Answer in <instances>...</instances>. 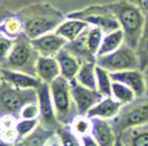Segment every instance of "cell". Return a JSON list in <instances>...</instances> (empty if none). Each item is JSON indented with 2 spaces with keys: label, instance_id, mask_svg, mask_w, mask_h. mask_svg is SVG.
I'll return each mask as SVG.
<instances>
[{
  "label": "cell",
  "instance_id": "cell-1",
  "mask_svg": "<svg viewBox=\"0 0 148 146\" xmlns=\"http://www.w3.org/2000/svg\"><path fill=\"white\" fill-rule=\"evenodd\" d=\"M92 8L115 17L124 32L125 44L136 50L146 23V13L138 4L129 0H120L110 4L93 5Z\"/></svg>",
  "mask_w": 148,
  "mask_h": 146
},
{
  "label": "cell",
  "instance_id": "cell-2",
  "mask_svg": "<svg viewBox=\"0 0 148 146\" xmlns=\"http://www.w3.org/2000/svg\"><path fill=\"white\" fill-rule=\"evenodd\" d=\"M25 26V36L30 40L54 32L64 21L62 12L47 3H39L17 12Z\"/></svg>",
  "mask_w": 148,
  "mask_h": 146
},
{
  "label": "cell",
  "instance_id": "cell-3",
  "mask_svg": "<svg viewBox=\"0 0 148 146\" xmlns=\"http://www.w3.org/2000/svg\"><path fill=\"white\" fill-rule=\"evenodd\" d=\"M40 55L38 54L35 49H34L31 40L22 35L14 41L13 49L10 51L9 57L3 64V69H12V71H19L25 72L28 74H34L36 68V62Z\"/></svg>",
  "mask_w": 148,
  "mask_h": 146
},
{
  "label": "cell",
  "instance_id": "cell-4",
  "mask_svg": "<svg viewBox=\"0 0 148 146\" xmlns=\"http://www.w3.org/2000/svg\"><path fill=\"white\" fill-rule=\"evenodd\" d=\"M49 87L58 123L62 126H70L73 118L79 116L71 95L70 81L59 76L50 83Z\"/></svg>",
  "mask_w": 148,
  "mask_h": 146
},
{
  "label": "cell",
  "instance_id": "cell-5",
  "mask_svg": "<svg viewBox=\"0 0 148 146\" xmlns=\"http://www.w3.org/2000/svg\"><path fill=\"white\" fill-rule=\"evenodd\" d=\"M36 101V90H21L4 81L0 83V116L13 114L18 117L25 105Z\"/></svg>",
  "mask_w": 148,
  "mask_h": 146
},
{
  "label": "cell",
  "instance_id": "cell-6",
  "mask_svg": "<svg viewBox=\"0 0 148 146\" xmlns=\"http://www.w3.org/2000/svg\"><path fill=\"white\" fill-rule=\"evenodd\" d=\"M113 128H115L117 136L121 132L129 130L133 127H138L148 123V99L140 97L133 103L122 105L120 113L112 120Z\"/></svg>",
  "mask_w": 148,
  "mask_h": 146
},
{
  "label": "cell",
  "instance_id": "cell-7",
  "mask_svg": "<svg viewBox=\"0 0 148 146\" xmlns=\"http://www.w3.org/2000/svg\"><path fill=\"white\" fill-rule=\"evenodd\" d=\"M95 63L97 66L107 69L110 73L129 71V69H140L136 50L126 44H124L111 54L98 57L95 59Z\"/></svg>",
  "mask_w": 148,
  "mask_h": 146
},
{
  "label": "cell",
  "instance_id": "cell-8",
  "mask_svg": "<svg viewBox=\"0 0 148 146\" xmlns=\"http://www.w3.org/2000/svg\"><path fill=\"white\" fill-rule=\"evenodd\" d=\"M67 17L68 18H77V19H81V21H85L90 27L101 28L104 33H110L112 31L120 28V24H119L117 19L113 16L104 12L95 10L92 7L85 8L82 10H77V12H72Z\"/></svg>",
  "mask_w": 148,
  "mask_h": 146
},
{
  "label": "cell",
  "instance_id": "cell-9",
  "mask_svg": "<svg viewBox=\"0 0 148 146\" xmlns=\"http://www.w3.org/2000/svg\"><path fill=\"white\" fill-rule=\"evenodd\" d=\"M36 92H38V104L40 109V118H39L40 126L52 132H56L59 123L56 116V109H54L49 85L41 83V86L36 90Z\"/></svg>",
  "mask_w": 148,
  "mask_h": 146
},
{
  "label": "cell",
  "instance_id": "cell-10",
  "mask_svg": "<svg viewBox=\"0 0 148 146\" xmlns=\"http://www.w3.org/2000/svg\"><path fill=\"white\" fill-rule=\"evenodd\" d=\"M70 86H71L72 100L79 116H86L90 109L103 97L97 90L85 87V86L77 83L75 80L71 81Z\"/></svg>",
  "mask_w": 148,
  "mask_h": 146
},
{
  "label": "cell",
  "instance_id": "cell-11",
  "mask_svg": "<svg viewBox=\"0 0 148 146\" xmlns=\"http://www.w3.org/2000/svg\"><path fill=\"white\" fill-rule=\"evenodd\" d=\"M34 49L38 51L41 57H57L59 51L67 46V40H64L61 35L54 31L47 35H42L40 37H36L31 40Z\"/></svg>",
  "mask_w": 148,
  "mask_h": 146
},
{
  "label": "cell",
  "instance_id": "cell-12",
  "mask_svg": "<svg viewBox=\"0 0 148 146\" xmlns=\"http://www.w3.org/2000/svg\"><path fill=\"white\" fill-rule=\"evenodd\" d=\"M112 81L120 82L127 86L135 92L136 97H146V80H144L143 71L140 69H129V71H121L111 73Z\"/></svg>",
  "mask_w": 148,
  "mask_h": 146
},
{
  "label": "cell",
  "instance_id": "cell-13",
  "mask_svg": "<svg viewBox=\"0 0 148 146\" xmlns=\"http://www.w3.org/2000/svg\"><path fill=\"white\" fill-rule=\"evenodd\" d=\"M93 119V130L90 136L97 141L99 146H115L119 136L116 133L113 124L108 119H99V118H92Z\"/></svg>",
  "mask_w": 148,
  "mask_h": 146
},
{
  "label": "cell",
  "instance_id": "cell-14",
  "mask_svg": "<svg viewBox=\"0 0 148 146\" xmlns=\"http://www.w3.org/2000/svg\"><path fill=\"white\" fill-rule=\"evenodd\" d=\"M1 78L4 82L21 90H38L42 83L36 76L12 69H3Z\"/></svg>",
  "mask_w": 148,
  "mask_h": 146
},
{
  "label": "cell",
  "instance_id": "cell-15",
  "mask_svg": "<svg viewBox=\"0 0 148 146\" xmlns=\"http://www.w3.org/2000/svg\"><path fill=\"white\" fill-rule=\"evenodd\" d=\"M36 77L42 83H50L61 76V69L56 57H39L35 68Z\"/></svg>",
  "mask_w": 148,
  "mask_h": 146
},
{
  "label": "cell",
  "instance_id": "cell-16",
  "mask_svg": "<svg viewBox=\"0 0 148 146\" xmlns=\"http://www.w3.org/2000/svg\"><path fill=\"white\" fill-rule=\"evenodd\" d=\"M121 108H122V105L119 101H116L112 96L102 97V99L90 109L86 116L89 118H99V119L112 120L113 118L117 117Z\"/></svg>",
  "mask_w": 148,
  "mask_h": 146
},
{
  "label": "cell",
  "instance_id": "cell-17",
  "mask_svg": "<svg viewBox=\"0 0 148 146\" xmlns=\"http://www.w3.org/2000/svg\"><path fill=\"white\" fill-rule=\"evenodd\" d=\"M56 58L58 60L59 69H61V77L66 78L70 82L75 80L82 62L71 51H68L66 47L62 51H59Z\"/></svg>",
  "mask_w": 148,
  "mask_h": 146
},
{
  "label": "cell",
  "instance_id": "cell-18",
  "mask_svg": "<svg viewBox=\"0 0 148 146\" xmlns=\"http://www.w3.org/2000/svg\"><path fill=\"white\" fill-rule=\"evenodd\" d=\"M90 26L85 21H81V19L77 18H68L67 17V19H64L58 26L56 32L58 35H61L64 40H67V43H71V41L76 40Z\"/></svg>",
  "mask_w": 148,
  "mask_h": 146
},
{
  "label": "cell",
  "instance_id": "cell-19",
  "mask_svg": "<svg viewBox=\"0 0 148 146\" xmlns=\"http://www.w3.org/2000/svg\"><path fill=\"white\" fill-rule=\"evenodd\" d=\"M119 139L125 146H148V123L121 132Z\"/></svg>",
  "mask_w": 148,
  "mask_h": 146
},
{
  "label": "cell",
  "instance_id": "cell-20",
  "mask_svg": "<svg viewBox=\"0 0 148 146\" xmlns=\"http://www.w3.org/2000/svg\"><path fill=\"white\" fill-rule=\"evenodd\" d=\"M75 81L88 89L97 90V63H95V60L82 62Z\"/></svg>",
  "mask_w": 148,
  "mask_h": 146
},
{
  "label": "cell",
  "instance_id": "cell-21",
  "mask_svg": "<svg viewBox=\"0 0 148 146\" xmlns=\"http://www.w3.org/2000/svg\"><path fill=\"white\" fill-rule=\"evenodd\" d=\"M124 44H125V36H124V32H122L121 28L112 31V32H110V33H104L101 47H99L98 54H97V58L111 54V53H113L115 50H117L119 47H121Z\"/></svg>",
  "mask_w": 148,
  "mask_h": 146
},
{
  "label": "cell",
  "instance_id": "cell-22",
  "mask_svg": "<svg viewBox=\"0 0 148 146\" xmlns=\"http://www.w3.org/2000/svg\"><path fill=\"white\" fill-rule=\"evenodd\" d=\"M0 33L12 40L21 37L22 35H25V26L22 19L18 16L4 17L0 22Z\"/></svg>",
  "mask_w": 148,
  "mask_h": 146
},
{
  "label": "cell",
  "instance_id": "cell-23",
  "mask_svg": "<svg viewBox=\"0 0 148 146\" xmlns=\"http://www.w3.org/2000/svg\"><path fill=\"white\" fill-rule=\"evenodd\" d=\"M70 128L79 139L90 136L93 130V119L88 116H76L71 122Z\"/></svg>",
  "mask_w": 148,
  "mask_h": 146
},
{
  "label": "cell",
  "instance_id": "cell-24",
  "mask_svg": "<svg viewBox=\"0 0 148 146\" xmlns=\"http://www.w3.org/2000/svg\"><path fill=\"white\" fill-rule=\"evenodd\" d=\"M112 77L107 69L97 66V91L103 97L112 95Z\"/></svg>",
  "mask_w": 148,
  "mask_h": 146
},
{
  "label": "cell",
  "instance_id": "cell-25",
  "mask_svg": "<svg viewBox=\"0 0 148 146\" xmlns=\"http://www.w3.org/2000/svg\"><path fill=\"white\" fill-rule=\"evenodd\" d=\"M111 96H112L116 101L120 103L121 105H126V104H130L134 101V100L138 99L135 92L130 87L122 85L120 82H115V81H113V83H112V95H111Z\"/></svg>",
  "mask_w": 148,
  "mask_h": 146
},
{
  "label": "cell",
  "instance_id": "cell-26",
  "mask_svg": "<svg viewBox=\"0 0 148 146\" xmlns=\"http://www.w3.org/2000/svg\"><path fill=\"white\" fill-rule=\"evenodd\" d=\"M104 32L101 28H97V27H89L85 31V40H86V46L89 53L97 59V54H98V50L101 47L102 40H103Z\"/></svg>",
  "mask_w": 148,
  "mask_h": 146
},
{
  "label": "cell",
  "instance_id": "cell-27",
  "mask_svg": "<svg viewBox=\"0 0 148 146\" xmlns=\"http://www.w3.org/2000/svg\"><path fill=\"white\" fill-rule=\"evenodd\" d=\"M136 54L139 58V67L140 71L148 66V14L146 13V23H144V28L142 37L139 40V44L136 46Z\"/></svg>",
  "mask_w": 148,
  "mask_h": 146
},
{
  "label": "cell",
  "instance_id": "cell-28",
  "mask_svg": "<svg viewBox=\"0 0 148 146\" xmlns=\"http://www.w3.org/2000/svg\"><path fill=\"white\" fill-rule=\"evenodd\" d=\"M54 133L59 139L62 146H82L81 139H79L72 131H71L70 126H62L59 124Z\"/></svg>",
  "mask_w": 148,
  "mask_h": 146
},
{
  "label": "cell",
  "instance_id": "cell-29",
  "mask_svg": "<svg viewBox=\"0 0 148 146\" xmlns=\"http://www.w3.org/2000/svg\"><path fill=\"white\" fill-rule=\"evenodd\" d=\"M39 126H40V120L39 119H19L16 126L18 139L23 140L28 137L31 133H34L36 131V128Z\"/></svg>",
  "mask_w": 148,
  "mask_h": 146
},
{
  "label": "cell",
  "instance_id": "cell-30",
  "mask_svg": "<svg viewBox=\"0 0 148 146\" xmlns=\"http://www.w3.org/2000/svg\"><path fill=\"white\" fill-rule=\"evenodd\" d=\"M14 41L16 40L8 39V37H5L4 35L0 33V67H3V64L5 63V60L9 57L10 51H12V49H13Z\"/></svg>",
  "mask_w": 148,
  "mask_h": 146
},
{
  "label": "cell",
  "instance_id": "cell-31",
  "mask_svg": "<svg viewBox=\"0 0 148 146\" xmlns=\"http://www.w3.org/2000/svg\"><path fill=\"white\" fill-rule=\"evenodd\" d=\"M18 118L19 119H39L40 118V109H39L38 101L25 105L22 108Z\"/></svg>",
  "mask_w": 148,
  "mask_h": 146
},
{
  "label": "cell",
  "instance_id": "cell-32",
  "mask_svg": "<svg viewBox=\"0 0 148 146\" xmlns=\"http://www.w3.org/2000/svg\"><path fill=\"white\" fill-rule=\"evenodd\" d=\"M19 118L13 114H3L0 116V131L9 130V128H16Z\"/></svg>",
  "mask_w": 148,
  "mask_h": 146
},
{
  "label": "cell",
  "instance_id": "cell-33",
  "mask_svg": "<svg viewBox=\"0 0 148 146\" xmlns=\"http://www.w3.org/2000/svg\"><path fill=\"white\" fill-rule=\"evenodd\" d=\"M0 139L7 141V142H10V144H16V142L19 140L16 128H9V130L0 131Z\"/></svg>",
  "mask_w": 148,
  "mask_h": 146
},
{
  "label": "cell",
  "instance_id": "cell-34",
  "mask_svg": "<svg viewBox=\"0 0 148 146\" xmlns=\"http://www.w3.org/2000/svg\"><path fill=\"white\" fill-rule=\"evenodd\" d=\"M81 144H82V146H99L92 136L82 137V139H81Z\"/></svg>",
  "mask_w": 148,
  "mask_h": 146
},
{
  "label": "cell",
  "instance_id": "cell-35",
  "mask_svg": "<svg viewBox=\"0 0 148 146\" xmlns=\"http://www.w3.org/2000/svg\"><path fill=\"white\" fill-rule=\"evenodd\" d=\"M47 146H62V145H61V141H59V139L57 137L56 133H54V136L50 137V141L48 142Z\"/></svg>",
  "mask_w": 148,
  "mask_h": 146
},
{
  "label": "cell",
  "instance_id": "cell-36",
  "mask_svg": "<svg viewBox=\"0 0 148 146\" xmlns=\"http://www.w3.org/2000/svg\"><path fill=\"white\" fill-rule=\"evenodd\" d=\"M143 74H144V80H146V97L148 99V66L143 69Z\"/></svg>",
  "mask_w": 148,
  "mask_h": 146
},
{
  "label": "cell",
  "instance_id": "cell-37",
  "mask_svg": "<svg viewBox=\"0 0 148 146\" xmlns=\"http://www.w3.org/2000/svg\"><path fill=\"white\" fill-rule=\"evenodd\" d=\"M138 5L142 8V9H143L144 13H147V14H148V0H140Z\"/></svg>",
  "mask_w": 148,
  "mask_h": 146
},
{
  "label": "cell",
  "instance_id": "cell-38",
  "mask_svg": "<svg viewBox=\"0 0 148 146\" xmlns=\"http://www.w3.org/2000/svg\"><path fill=\"white\" fill-rule=\"evenodd\" d=\"M0 146H14V144H10V142H7L0 139Z\"/></svg>",
  "mask_w": 148,
  "mask_h": 146
},
{
  "label": "cell",
  "instance_id": "cell-39",
  "mask_svg": "<svg viewBox=\"0 0 148 146\" xmlns=\"http://www.w3.org/2000/svg\"><path fill=\"white\" fill-rule=\"evenodd\" d=\"M115 146H125V145H124V144H122V142H121V140H120V139H117V141H116Z\"/></svg>",
  "mask_w": 148,
  "mask_h": 146
},
{
  "label": "cell",
  "instance_id": "cell-40",
  "mask_svg": "<svg viewBox=\"0 0 148 146\" xmlns=\"http://www.w3.org/2000/svg\"><path fill=\"white\" fill-rule=\"evenodd\" d=\"M1 71H3V68H1V67H0V83L3 82V78H1Z\"/></svg>",
  "mask_w": 148,
  "mask_h": 146
},
{
  "label": "cell",
  "instance_id": "cell-41",
  "mask_svg": "<svg viewBox=\"0 0 148 146\" xmlns=\"http://www.w3.org/2000/svg\"><path fill=\"white\" fill-rule=\"evenodd\" d=\"M1 21H3V19H0V22H1Z\"/></svg>",
  "mask_w": 148,
  "mask_h": 146
}]
</instances>
